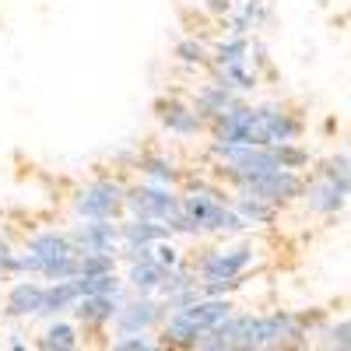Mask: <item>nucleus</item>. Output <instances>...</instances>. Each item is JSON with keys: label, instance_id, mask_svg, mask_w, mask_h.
I'll return each instance as SVG.
<instances>
[{"label": "nucleus", "instance_id": "3", "mask_svg": "<svg viewBox=\"0 0 351 351\" xmlns=\"http://www.w3.org/2000/svg\"><path fill=\"white\" fill-rule=\"evenodd\" d=\"M123 211H130L134 218H155V221L169 225L180 215V197L169 186H155V183L123 186Z\"/></svg>", "mask_w": 351, "mask_h": 351}, {"label": "nucleus", "instance_id": "29", "mask_svg": "<svg viewBox=\"0 0 351 351\" xmlns=\"http://www.w3.org/2000/svg\"><path fill=\"white\" fill-rule=\"evenodd\" d=\"M204 8H208L211 14H218V18H225V14H232V0H208Z\"/></svg>", "mask_w": 351, "mask_h": 351}, {"label": "nucleus", "instance_id": "8", "mask_svg": "<svg viewBox=\"0 0 351 351\" xmlns=\"http://www.w3.org/2000/svg\"><path fill=\"white\" fill-rule=\"evenodd\" d=\"M169 313V306L165 302H155L152 295H137L134 302H123L120 309H116V316H112V327H116V334H134V330H148V327H155L158 319Z\"/></svg>", "mask_w": 351, "mask_h": 351}, {"label": "nucleus", "instance_id": "2", "mask_svg": "<svg viewBox=\"0 0 351 351\" xmlns=\"http://www.w3.org/2000/svg\"><path fill=\"white\" fill-rule=\"evenodd\" d=\"M302 186H306V180L295 169H263V172L243 176V180L236 183L239 193H253L260 200L278 204V208H285V204H291L295 197H302Z\"/></svg>", "mask_w": 351, "mask_h": 351}, {"label": "nucleus", "instance_id": "24", "mask_svg": "<svg viewBox=\"0 0 351 351\" xmlns=\"http://www.w3.org/2000/svg\"><path fill=\"white\" fill-rule=\"evenodd\" d=\"M74 285H77V295H109V291L120 288V278H116V271H109V274H77Z\"/></svg>", "mask_w": 351, "mask_h": 351}, {"label": "nucleus", "instance_id": "1", "mask_svg": "<svg viewBox=\"0 0 351 351\" xmlns=\"http://www.w3.org/2000/svg\"><path fill=\"white\" fill-rule=\"evenodd\" d=\"M232 309L236 306L228 302V295L225 299H197L190 306L172 309L158 344H165V348H197V341L211 327H218L225 316H232Z\"/></svg>", "mask_w": 351, "mask_h": 351}, {"label": "nucleus", "instance_id": "11", "mask_svg": "<svg viewBox=\"0 0 351 351\" xmlns=\"http://www.w3.org/2000/svg\"><path fill=\"white\" fill-rule=\"evenodd\" d=\"M120 306H123V295H120V288H116L109 295H81L71 309L77 316V324H84L88 330H99V327L112 324V316Z\"/></svg>", "mask_w": 351, "mask_h": 351}, {"label": "nucleus", "instance_id": "27", "mask_svg": "<svg viewBox=\"0 0 351 351\" xmlns=\"http://www.w3.org/2000/svg\"><path fill=\"white\" fill-rule=\"evenodd\" d=\"M158 341L148 337V330H134V334H120L116 341H109L112 351H152Z\"/></svg>", "mask_w": 351, "mask_h": 351}, {"label": "nucleus", "instance_id": "10", "mask_svg": "<svg viewBox=\"0 0 351 351\" xmlns=\"http://www.w3.org/2000/svg\"><path fill=\"white\" fill-rule=\"evenodd\" d=\"M243 102V92H236V88H228V84H221V81H208V84H200L197 88V95H193V112L200 116L204 123H211L215 116H221V112H228L232 106H239Z\"/></svg>", "mask_w": 351, "mask_h": 351}, {"label": "nucleus", "instance_id": "4", "mask_svg": "<svg viewBox=\"0 0 351 351\" xmlns=\"http://www.w3.org/2000/svg\"><path fill=\"white\" fill-rule=\"evenodd\" d=\"M74 211L81 218H120L123 215V186L116 180H95L74 193Z\"/></svg>", "mask_w": 351, "mask_h": 351}, {"label": "nucleus", "instance_id": "30", "mask_svg": "<svg viewBox=\"0 0 351 351\" xmlns=\"http://www.w3.org/2000/svg\"><path fill=\"white\" fill-rule=\"evenodd\" d=\"M11 253H14V250H11V243H8V239H4V236H0V256H4V260H8V256H11Z\"/></svg>", "mask_w": 351, "mask_h": 351}, {"label": "nucleus", "instance_id": "26", "mask_svg": "<svg viewBox=\"0 0 351 351\" xmlns=\"http://www.w3.org/2000/svg\"><path fill=\"white\" fill-rule=\"evenodd\" d=\"M324 348H341L351 351V319H337V324H324V330L316 334Z\"/></svg>", "mask_w": 351, "mask_h": 351}, {"label": "nucleus", "instance_id": "13", "mask_svg": "<svg viewBox=\"0 0 351 351\" xmlns=\"http://www.w3.org/2000/svg\"><path fill=\"white\" fill-rule=\"evenodd\" d=\"M169 236H172V228L155 218H130L120 225V246H152Z\"/></svg>", "mask_w": 351, "mask_h": 351}, {"label": "nucleus", "instance_id": "21", "mask_svg": "<svg viewBox=\"0 0 351 351\" xmlns=\"http://www.w3.org/2000/svg\"><path fill=\"white\" fill-rule=\"evenodd\" d=\"M267 14H271V4H267V0H243V8L232 14V32L250 36L253 28H260L263 21H267Z\"/></svg>", "mask_w": 351, "mask_h": 351}, {"label": "nucleus", "instance_id": "15", "mask_svg": "<svg viewBox=\"0 0 351 351\" xmlns=\"http://www.w3.org/2000/svg\"><path fill=\"white\" fill-rule=\"evenodd\" d=\"M28 253H32L43 267H46V263L60 260V256H67V253H77V250H74V243H71L67 232H39V236L28 239ZM39 274H43V271H39Z\"/></svg>", "mask_w": 351, "mask_h": 351}, {"label": "nucleus", "instance_id": "12", "mask_svg": "<svg viewBox=\"0 0 351 351\" xmlns=\"http://www.w3.org/2000/svg\"><path fill=\"white\" fill-rule=\"evenodd\" d=\"M302 200H306V208H309L313 215H319V218H330V215L344 211V204H348V197H344L334 183H327L324 176H316L313 183L302 186Z\"/></svg>", "mask_w": 351, "mask_h": 351}, {"label": "nucleus", "instance_id": "18", "mask_svg": "<svg viewBox=\"0 0 351 351\" xmlns=\"http://www.w3.org/2000/svg\"><path fill=\"white\" fill-rule=\"evenodd\" d=\"M232 64H250V36L232 32L228 39H221L211 53L208 67H232Z\"/></svg>", "mask_w": 351, "mask_h": 351}, {"label": "nucleus", "instance_id": "17", "mask_svg": "<svg viewBox=\"0 0 351 351\" xmlns=\"http://www.w3.org/2000/svg\"><path fill=\"white\" fill-rule=\"evenodd\" d=\"M127 281L134 288V295H155V291L162 288V281H165V267L155 263V260H134Z\"/></svg>", "mask_w": 351, "mask_h": 351}, {"label": "nucleus", "instance_id": "23", "mask_svg": "<svg viewBox=\"0 0 351 351\" xmlns=\"http://www.w3.org/2000/svg\"><path fill=\"white\" fill-rule=\"evenodd\" d=\"M77 344L81 341H77V330L71 324H49L46 334L36 341V348H43V351H74Z\"/></svg>", "mask_w": 351, "mask_h": 351}, {"label": "nucleus", "instance_id": "31", "mask_svg": "<svg viewBox=\"0 0 351 351\" xmlns=\"http://www.w3.org/2000/svg\"><path fill=\"white\" fill-rule=\"evenodd\" d=\"M8 344H11V348H18V351H21V348H25V341H21V337H18V334H11V341H8Z\"/></svg>", "mask_w": 351, "mask_h": 351}, {"label": "nucleus", "instance_id": "19", "mask_svg": "<svg viewBox=\"0 0 351 351\" xmlns=\"http://www.w3.org/2000/svg\"><path fill=\"white\" fill-rule=\"evenodd\" d=\"M77 299H81V295H77L74 278H67V281H53V285H46V288H43V309H39V316L64 313V309H71Z\"/></svg>", "mask_w": 351, "mask_h": 351}, {"label": "nucleus", "instance_id": "9", "mask_svg": "<svg viewBox=\"0 0 351 351\" xmlns=\"http://www.w3.org/2000/svg\"><path fill=\"white\" fill-rule=\"evenodd\" d=\"M155 120L176 137H197L204 130V120L193 112V106H186L183 99H176V95L155 99Z\"/></svg>", "mask_w": 351, "mask_h": 351}, {"label": "nucleus", "instance_id": "14", "mask_svg": "<svg viewBox=\"0 0 351 351\" xmlns=\"http://www.w3.org/2000/svg\"><path fill=\"white\" fill-rule=\"evenodd\" d=\"M43 288H46V285H36V281H18V285L8 291L4 313H8V316H14V319L39 316V309H43Z\"/></svg>", "mask_w": 351, "mask_h": 351}, {"label": "nucleus", "instance_id": "16", "mask_svg": "<svg viewBox=\"0 0 351 351\" xmlns=\"http://www.w3.org/2000/svg\"><path fill=\"white\" fill-rule=\"evenodd\" d=\"M232 208L239 211V218H243L246 225H274V221H278V211H281L278 204L260 200V197H253V193H236Z\"/></svg>", "mask_w": 351, "mask_h": 351}, {"label": "nucleus", "instance_id": "5", "mask_svg": "<svg viewBox=\"0 0 351 351\" xmlns=\"http://www.w3.org/2000/svg\"><path fill=\"white\" fill-rule=\"evenodd\" d=\"M250 267H253V246L208 250L200 260H193V271L200 281H232V278H243Z\"/></svg>", "mask_w": 351, "mask_h": 351}, {"label": "nucleus", "instance_id": "7", "mask_svg": "<svg viewBox=\"0 0 351 351\" xmlns=\"http://www.w3.org/2000/svg\"><path fill=\"white\" fill-rule=\"evenodd\" d=\"M67 236H71L77 253H95V250L116 253V250H120V225H112V218H88L84 225L67 232ZM116 256H120V253H116Z\"/></svg>", "mask_w": 351, "mask_h": 351}, {"label": "nucleus", "instance_id": "32", "mask_svg": "<svg viewBox=\"0 0 351 351\" xmlns=\"http://www.w3.org/2000/svg\"><path fill=\"white\" fill-rule=\"evenodd\" d=\"M4 267H8V260H4V256H0V274H4Z\"/></svg>", "mask_w": 351, "mask_h": 351}, {"label": "nucleus", "instance_id": "28", "mask_svg": "<svg viewBox=\"0 0 351 351\" xmlns=\"http://www.w3.org/2000/svg\"><path fill=\"white\" fill-rule=\"evenodd\" d=\"M152 260H155V263H162L165 271H169V267H176V263H183L180 250H176L169 239H158V243H152Z\"/></svg>", "mask_w": 351, "mask_h": 351}, {"label": "nucleus", "instance_id": "22", "mask_svg": "<svg viewBox=\"0 0 351 351\" xmlns=\"http://www.w3.org/2000/svg\"><path fill=\"white\" fill-rule=\"evenodd\" d=\"M316 176H324V180L334 183L344 197H351V155H330L316 169Z\"/></svg>", "mask_w": 351, "mask_h": 351}, {"label": "nucleus", "instance_id": "6", "mask_svg": "<svg viewBox=\"0 0 351 351\" xmlns=\"http://www.w3.org/2000/svg\"><path fill=\"white\" fill-rule=\"evenodd\" d=\"M256 116H260V127H263V137L267 144H285V141H299L306 123L299 112H291L285 102H263L256 106Z\"/></svg>", "mask_w": 351, "mask_h": 351}, {"label": "nucleus", "instance_id": "20", "mask_svg": "<svg viewBox=\"0 0 351 351\" xmlns=\"http://www.w3.org/2000/svg\"><path fill=\"white\" fill-rule=\"evenodd\" d=\"M137 169H141V176H144V183L169 186V190L180 183V172H176V165H172L165 155H144V158L137 162Z\"/></svg>", "mask_w": 351, "mask_h": 351}, {"label": "nucleus", "instance_id": "25", "mask_svg": "<svg viewBox=\"0 0 351 351\" xmlns=\"http://www.w3.org/2000/svg\"><path fill=\"white\" fill-rule=\"evenodd\" d=\"M176 60L186 64V67H208L211 53H208V46H204L197 36H186V39L176 43Z\"/></svg>", "mask_w": 351, "mask_h": 351}]
</instances>
